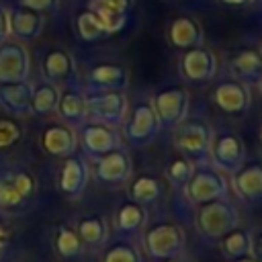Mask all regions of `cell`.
Masks as SVG:
<instances>
[{"label":"cell","instance_id":"cell-3","mask_svg":"<svg viewBox=\"0 0 262 262\" xmlns=\"http://www.w3.org/2000/svg\"><path fill=\"white\" fill-rule=\"evenodd\" d=\"M186 244L184 229L174 221H158L147 227L143 235L145 252L154 260H168L174 256H182Z\"/></svg>","mask_w":262,"mask_h":262},{"label":"cell","instance_id":"cell-31","mask_svg":"<svg viewBox=\"0 0 262 262\" xmlns=\"http://www.w3.org/2000/svg\"><path fill=\"white\" fill-rule=\"evenodd\" d=\"M219 242H221V252H223L229 260H233V258H237V256L250 254L252 235H250L246 229H242V227L237 225V227H233L229 233H225Z\"/></svg>","mask_w":262,"mask_h":262},{"label":"cell","instance_id":"cell-38","mask_svg":"<svg viewBox=\"0 0 262 262\" xmlns=\"http://www.w3.org/2000/svg\"><path fill=\"white\" fill-rule=\"evenodd\" d=\"M250 254L256 256L260 262H262V229H258L254 235H252V246H250Z\"/></svg>","mask_w":262,"mask_h":262},{"label":"cell","instance_id":"cell-16","mask_svg":"<svg viewBox=\"0 0 262 262\" xmlns=\"http://www.w3.org/2000/svg\"><path fill=\"white\" fill-rule=\"evenodd\" d=\"M41 145L49 156L55 158H68L76 151L78 145V137L74 133V129L66 123H53L47 125L43 135H41Z\"/></svg>","mask_w":262,"mask_h":262},{"label":"cell","instance_id":"cell-22","mask_svg":"<svg viewBox=\"0 0 262 262\" xmlns=\"http://www.w3.org/2000/svg\"><path fill=\"white\" fill-rule=\"evenodd\" d=\"M31 94L33 88L23 82H0V104L10 113L25 115L31 111Z\"/></svg>","mask_w":262,"mask_h":262},{"label":"cell","instance_id":"cell-12","mask_svg":"<svg viewBox=\"0 0 262 262\" xmlns=\"http://www.w3.org/2000/svg\"><path fill=\"white\" fill-rule=\"evenodd\" d=\"M29 74V51L20 41L0 43V82H23Z\"/></svg>","mask_w":262,"mask_h":262},{"label":"cell","instance_id":"cell-13","mask_svg":"<svg viewBox=\"0 0 262 262\" xmlns=\"http://www.w3.org/2000/svg\"><path fill=\"white\" fill-rule=\"evenodd\" d=\"M213 102L227 115H244L250 108V88L239 80H223L213 90Z\"/></svg>","mask_w":262,"mask_h":262},{"label":"cell","instance_id":"cell-27","mask_svg":"<svg viewBox=\"0 0 262 262\" xmlns=\"http://www.w3.org/2000/svg\"><path fill=\"white\" fill-rule=\"evenodd\" d=\"M74 59L66 49H51L43 59V72L49 80H66L74 74Z\"/></svg>","mask_w":262,"mask_h":262},{"label":"cell","instance_id":"cell-30","mask_svg":"<svg viewBox=\"0 0 262 262\" xmlns=\"http://www.w3.org/2000/svg\"><path fill=\"white\" fill-rule=\"evenodd\" d=\"M131 199L135 203L141 205H149L154 201H158V196L162 194V184L154 174H141L131 182Z\"/></svg>","mask_w":262,"mask_h":262},{"label":"cell","instance_id":"cell-45","mask_svg":"<svg viewBox=\"0 0 262 262\" xmlns=\"http://www.w3.org/2000/svg\"><path fill=\"white\" fill-rule=\"evenodd\" d=\"M260 51H262V43H260Z\"/></svg>","mask_w":262,"mask_h":262},{"label":"cell","instance_id":"cell-43","mask_svg":"<svg viewBox=\"0 0 262 262\" xmlns=\"http://www.w3.org/2000/svg\"><path fill=\"white\" fill-rule=\"evenodd\" d=\"M258 84H260V90H262V78H260V82H258Z\"/></svg>","mask_w":262,"mask_h":262},{"label":"cell","instance_id":"cell-25","mask_svg":"<svg viewBox=\"0 0 262 262\" xmlns=\"http://www.w3.org/2000/svg\"><path fill=\"white\" fill-rule=\"evenodd\" d=\"M76 31H78L80 39L82 41H88V43L98 41V39H104V37L111 35L108 29H106V25H104V20L94 10H90V8L82 10L76 16Z\"/></svg>","mask_w":262,"mask_h":262},{"label":"cell","instance_id":"cell-2","mask_svg":"<svg viewBox=\"0 0 262 262\" xmlns=\"http://www.w3.org/2000/svg\"><path fill=\"white\" fill-rule=\"evenodd\" d=\"M194 221L203 237L221 239L225 233H229L233 227L239 225V215H237V209L229 201L215 199V201L199 205Z\"/></svg>","mask_w":262,"mask_h":262},{"label":"cell","instance_id":"cell-26","mask_svg":"<svg viewBox=\"0 0 262 262\" xmlns=\"http://www.w3.org/2000/svg\"><path fill=\"white\" fill-rule=\"evenodd\" d=\"M145 221H147V209H145V205L135 203V201L121 205V209L115 215L117 227L125 233H133V231L141 229L145 225Z\"/></svg>","mask_w":262,"mask_h":262},{"label":"cell","instance_id":"cell-14","mask_svg":"<svg viewBox=\"0 0 262 262\" xmlns=\"http://www.w3.org/2000/svg\"><path fill=\"white\" fill-rule=\"evenodd\" d=\"M166 37H168L172 47L184 51V49L201 45L205 33H203V25L194 16L182 14V16H176L170 20V25L166 29Z\"/></svg>","mask_w":262,"mask_h":262},{"label":"cell","instance_id":"cell-42","mask_svg":"<svg viewBox=\"0 0 262 262\" xmlns=\"http://www.w3.org/2000/svg\"><path fill=\"white\" fill-rule=\"evenodd\" d=\"M162 262H188V260L182 258V256H174V258H168V260H162Z\"/></svg>","mask_w":262,"mask_h":262},{"label":"cell","instance_id":"cell-40","mask_svg":"<svg viewBox=\"0 0 262 262\" xmlns=\"http://www.w3.org/2000/svg\"><path fill=\"white\" fill-rule=\"evenodd\" d=\"M221 4H225V6H246V4H250L252 0H219Z\"/></svg>","mask_w":262,"mask_h":262},{"label":"cell","instance_id":"cell-4","mask_svg":"<svg viewBox=\"0 0 262 262\" xmlns=\"http://www.w3.org/2000/svg\"><path fill=\"white\" fill-rule=\"evenodd\" d=\"M186 196L194 205H203L215 199H225L227 194V180L221 170L215 166H199L192 170L190 178L184 184Z\"/></svg>","mask_w":262,"mask_h":262},{"label":"cell","instance_id":"cell-8","mask_svg":"<svg viewBox=\"0 0 262 262\" xmlns=\"http://www.w3.org/2000/svg\"><path fill=\"white\" fill-rule=\"evenodd\" d=\"M188 104H190V96H188L186 88H180V86L164 88V90L156 92L154 98H151V106L158 115L160 125H166V127H172V129L180 121L186 119Z\"/></svg>","mask_w":262,"mask_h":262},{"label":"cell","instance_id":"cell-15","mask_svg":"<svg viewBox=\"0 0 262 262\" xmlns=\"http://www.w3.org/2000/svg\"><path fill=\"white\" fill-rule=\"evenodd\" d=\"M235 192L246 201H262V162L248 160L231 172Z\"/></svg>","mask_w":262,"mask_h":262},{"label":"cell","instance_id":"cell-36","mask_svg":"<svg viewBox=\"0 0 262 262\" xmlns=\"http://www.w3.org/2000/svg\"><path fill=\"white\" fill-rule=\"evenodd\" d=\"M59 0H20V6H27V8H33L37 12H47V10H53L57 8Z\"/></svg>","mask_w":262,"mask_h":262},{"label":"cell","instance_id":"cell-33","mask_svg":"<svg viewBox=\"0 0 262 262\" xmlns=\"http://www.w3.org/2000/svg\"><path fill=\"white\" fill-rule=\"evenodd\" d=\"M102 262H141V256L129 242H117L104 252Z\"/></svg>","mask_w":262,"mask_h":262},{"label":"cell","instance_id":"cell-29","mask_svg":"<svg viewBox=\"0 0 262 262\" xmlns=\"http://www.w3.org/2000/svg\"><path fill=\"white\" fill-rule=\"evenodd\" d=\"M59 88L51 82H43L37 88H33L31 94V111L37 115H49L57 108V100H59Z\"/></svg>","mask_w":262,"mask_h":262},{"label":"cell","instance_id":"cell-35","mask_svg":"<svg viewBox=\"0 0 262 262\" xmlns=\"http://www.w3.org/2000/svg\"><path fill=\"white\" fill-rule=\"evenodd\" d=\"M20 137H23V127L18 123L10 119H0V149L18 143Z\"/></svg>","mask_w":262,"mask_h":262},{"label":"cell","instance_id":"cell-28","mask_svg":"<svg viewBox=\"0 0 262 262\" xmlns=\"http://www.w3.org/2000/svg\"><path fill=\"white\" fill-rule=\"evenodd\" d=\"M76 233L80 235L84 246H100V244L106 242L108 227H106V221L100 215H90V217H82L78 221Z\"/></svg>","mask_w":262,"mask_h":262},{"label":"cell","instance_id":"cell-39","mask_svg":"<svg viewBox=\"0 0 262 262\" xmlns=\"http://www.w3.org/2000/svg\"><path fill=\"white\" fill-rule=\"evenodd\" d=\"M8 242H10V231H8L4 225H0V256H2V252L6 250Z\"/></svg>","mask_w":262,"mask_h":262},{"label":"cell","instance_id":"cell-23","mask_svg":"<svg viewBox=\"0 0 262 262\" xmlns=\"http://www.w3.org/2000/svg\"><path fill=\"white\" fill-rule=\"evenodd\" d=\"M90 82L100 90H125L129 74L119 63H100L90 70Z\"/></svg>","mask_w":262,"mask_h":262},{"label":"cell","instance_id":"cell-32","mask_svg":"<svg viewBox=\"0 0 262 262\" xmlns=\"http://www.w3.org/2000/svg\"><path fill=\"white\" fill-rule=\"evenodd\" d=\"M55 250L63 258H76L84 252V242L80 239L76 229H72L68 225H61L55 231Z\"/></svg>","mask_w":262,"mask_h":262},{"label":"cell","instance_id":"cell-21","mask_svg":"<svg viewBox=\"0 0 262 262\" xmlns=\"http://www.w3.org/2000/svg\"><path fill=\"white\" fill-rule=\"evenodd\" d=\"M43 25H45L43 14L33 8L20 6L10 12V35H14L20 41L35 39L43 31Z\"/></svg>","mask_w":262,"mask_h":262},{"label":"cell","instance_id":"cell-34","mask_svg":"<svg viewBox=\"0 0 262 262\" xmlns=\"http://www.w3.org/2000/svg\"><path fill=\"white\" fill-rule=\"evenodd\" d=\"M192 170H194V162H190V160L184 158V156H178V158H174V160L168 164L166 176L170 178V182H174V184H178V186H184L186 180L190 178Z\"/></svg>","mask_w":262,"mask_h":262},{"label":"cell","instance_id":"cell-10","mask_svg":"<svg viewBox=\"0 0 262 262\" xmlns=\"http://www.w3.org/2000/svg\"><path fill=\"white\" fill-rule=\"evenodd\" d=\"M94 174L104 184H123L133 174V162L131 156L123 147H115L102 156H98Z\"/></svg>","mask_w":262,"mask_h":262},{"label":"cell","instance_id":"cell-6","mask_svg":"<svg viewBox=\"0 0 262 262\" xmlns=\"http://www.w3.org/2000/svg\"><path fill=\"white\" fill-rule=\"evenodd\" d=\"M123 123H125V137L133 147H143L149 141H154V137L162 127L151 102L135 104L131 113L127 111V117Z\"/></svg>","mask_w":262,"mask_h":262},{"label":"cell","instance_id":"cell-37","mask_svg":"<svg viewBox=\"0 0 262 262\" xmlns=\"http://www.w3.org/2000/svg\"><path fill=\"white\" fill-rule=\"evenodd\" d=\"M10 37V12L0 6V43Z\"/></svg>","mask_w":262,"mask_h":262},{"label":"cell","instance_id":"cell-11","mask_svg":"<svg viewBox=\"0 0 262 262\" xmlns=\"http://www.w3.org/2000/svg\"><path fill=\"white\" fill-rule=\"evenodd\" d=\"M35 186V178L29 172H4L0 176V207H20L33 196Z\"/></svg>","mask_w":262,"mask_h":262},{"label":"cell","instance_id":"cell-17","mask_svg":"<svg viewBox=\"0 0 262 262\" xmlns=\"http://www.w3.org/2000/svg\"><path fill=\"white\" fill-rule=\"evenodd\" d=\"M88 176H90L88 164L82 158L72 154L63 160V166L59 172V190L70 199H78L88 184Z\"/></svg>","mask_w":262,"mask_h":262},{"label":"cell","instance_id":"cell-9","mask_svg":"<svg viewBox=\"0 0 262 262\" xmlns=\"http://www.w3.org/2000/svg\"><path fill=\"white\" fill-rule=\"evenodd\" d=\"M180 74L182 78H186L188 82H209L217 76V68H219V61H217V55L203 47V45H196V47H190V49H184L182 57H180Z\"/></svg>","mask_w":262,"mask_h":262},{"label":"cell","instance_id":"cell-5","mask_svg":"<svg viewBox=\"0 0 262 262\" xmlns=\"http://www.w3.org/2000/svg\"><path fill=\"white\" fill-rule=\"evenodd\" d=\"M86 111L94 121L117 127L125 121L129 102L123 90H98L86 96Z\"/></svg>","mask_w":262,"mask_h":262},{"label":"cell","instance_id":"cell-1","mask_svg":"<svg viewBox=\"0 0 262 262\" xmlns=\"http://www.w3.org/2000/svg\"><path fill=\"white\" fill-rule=\"evenodd\" d=\"M213 129L203 119H184L174 127V147L190 162H205L211 151Z\"/></svg>","mask_w":262,"mask_h":262},{"label":"cell","instance_id":"cell-24","mask_svg":"<svg viewBox=\"0 0 262 262\" xmlns=\"http://www.w3.org/2000/svg\"><path fill=\"white\" fill-rule=\"evenodd\" d=\"M55 111L68 123H82L84 117L88 115V111H86V96L82 92H78V90H66V92L59 94Z\"/></svg>","mask_w":262,"mask_h":262},{"label":"cell","instance_id":"cell-7","mask_svg":"<svg viewBox=\"0 0 262 262\" xmlns=\"http://www.w3.org/2000/svg\"><path fill=\"white\" fill-rule=\"evenodd\" d=\"M209 158L213 166L221 172H233L246 162V145L244 139L235 131H221L213 133L211 141V151Z\"/></svg>","mask_w":262,"mask_h":262},{"label":"cell","instance_id":"cell-20","mask_svg":"<svg viewBox=\"0 0 262 262\" xmlns=\"http://www.w3.org/2000/svg\"><path fill=\"white\" fill-rule=\"evenodd\" d=\"M133 8V0H90V10H94L106 25L108 33L121 31Z\"/></svg>","mask_w":262,"mask_h":262},{"label":"cell","instance_id":"cell-41","mask_svg":"<svg viewBox=\"0 0 262 262\" xmlns=\"http://www.w3.org/2000/svg\"><path fill=\"white\" fill-rule=\"evenodd\" d=\"M231 262H260L256 256H252V254H244V256H237V258H233Z\"/></svg>","mask_w":262,"mask_h":262},{"label":"cell","instance_id":"cell-19","mask_svg":"<svg viewBox=\"0 0 262 262\" xmlns=\"http://www.w3.org/2000/svg\"><path fill=\"white\" fill-rule=\"evenodd\" d=\"M229 70L235 80L244 82L246 86L258 84L262 78V51L256 47H248L233 53L229 59Z\"/></svg>","mask_w":262,"mask_h":262},{"label":"cell","instance_id":"cell-44","mask_svg":"<svg viewBox=\"0 0 262 262\" xmlns=\"http://www.w3.org/2000/svg\"><path fill=\"white\" fill-rule=\"evenodd\" d=\"M260 137H262V127H260Z\"/></svg>","mask_w":262,"mask_h":262},{"label":"cell","instance_id":"cell-18","mask_svg":"<svg viewBox=\"0 0 262 262\" xmlns=\"http://www.w3.org/2000/svg\"><path fill=\"white\" fill-rule=\"evenodd\" d=\"M82 145L92 156H102L115 147H119V133L115 127L104 123H88L82 127Z\"/></svg>","mask_w":262,"mask_h":262}]
</instances>
